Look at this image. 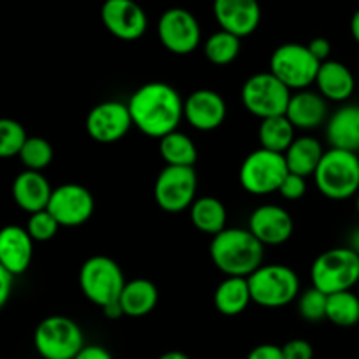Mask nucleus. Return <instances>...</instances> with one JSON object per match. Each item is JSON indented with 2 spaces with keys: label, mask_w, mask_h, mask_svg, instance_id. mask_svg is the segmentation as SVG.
I'll return each mask as SVG.
<instances>
[{
  "label": "nucleus",
  "mask_w": 359,
  "mask_h": 359,
  "mask_svg": "<svg viewBox=\"0 0 359 359\" xmlns=\"http://www.w3.org/2000/svg\"><path fill=\"white\" fill-rule=\"evenodd\" d=\"M248 230L263 245H280L291 238L294 223L286 209L276 203H265L252 210Z\"/></svg>",
  "instance_id": "obj_16"
},
{
  "label": "nucleus",
  "mask_w": 359,
  "mask_h": 359,
  "mask_svg": "<svg viewBox=\"0 0 359 359\" xmlns=\"http://www.w3.org/2000/svg\"><path fill=\"white\" fill-rule=\"evenodd\" d=\"M74 359H114L105 347L102 346H84L83 351Z\"/></svg>",
  "instance_id": "obj_41"
},
{
  "label": "nucleus",
  "mask_w": 359,
  "mask_h": 359,
  "mask_svg": "<svg viewBox=\"0 0 359 359\" xmlns=\"http://www.w3.org/2000/svg\"><path fill=\"white\" fill-rule=\"evenodd\" d=\"M53 188L42 172L23 170L13 182V198L21 210L28 214L46 210L51 200Z\"/></svg>",
  "instance_id": "obj_20"
},
{
  "label": "nucleus",
  "mask_w": 359,
  "mask_h": 359,
  "mask_svg": "<svg viewBox=\"0 0 359 359\" xmlns=\"http://www.w3.org/2000/svg\"><path fill=\"white\" fill-rule=\"evenodd\" d=\"M326 305H328V294L314 286L305 290L298 297V312L307 323H319L326 319Z\"/></svg>",
  "instance_id": "obj_34"
},
{
  "label": "nucleus",
  "mask_w": 359,
  "mask_h": 359,
  "mask_svg": "<svg viewBox=\"0 0 359 359\" xmlns=\"http://www.w3.org/2000/svg\"><path fill=\"white\" fill-rule=\"evenodd\" d=\"M326 319L340 328H351L359 323V297L353 291L328 294Z\"/></svg>",
  "instance_id": "obj_30"
},
{
  "label": "nucleus",
  "mask_w": 359,
  "mask_h": 359,
  "mask_svg": "<svg viewBox=\"0 0 359 359\" xmlns=\"http://www.w3.org/2000/svg\"><path fill=\"white\" fill-rule=\"evenodd\" d=\"M205 58L214 65H230L241 53V37L226 30H217L203 44Z\"/></svg>",
  "instance_id": "obj_31"
},
{
  "label": "nucleus",
  "mask_w": 359,
  "mask_h": 359,
  "mask_svg": "<svg viewBox=\"0 0 359 359\" xmlns=\"http://www.w3.org/2000/svg\"><path fill=\"white\" fill-rule=\"evenodd\" d=\"M326 139L335 149L359 153V105H342L330 116L326 121Z\"/></svg>",
  "instance_id": "obj_22"
},
{
  "label": "nucleus",
  "mask_w": 359,
  "mask_h": 359,
  "mask_svg": "<svg viewBox=\"0 0 359 359\" xmlns=\"http://www.w3.org/2000/svg\"><path fill=\"white\" fill-rule=\"evenodd\" d=\"M358 286H359V284H358Z\"/></svg>",
  "instance_id": "obj_47"
},
{
  "label": "nucleus",
  "mask_w": 359,
  "mask_h": 359,
  "mask_svg": "<svg viewBox=\"0 0 359 359\" xmlns=\"http://www.w3.org/2000/svg\"><path fill=\"white\" fill-rule=\"evenodd\" d=\"M309 49H311L312 55L319 60V62H328L330 53H332V44H330L328 39L325 37H316L309 42Z\"/></svg>",
  "instance_id": "obj_39"
},
{
  "label": "nucleus",
  "mask_w": 359,
  "mask_h": 359,
  "mask_svg": "<svg viewBox=\"0 0 359 359\" xmlns=\"http://www.w3.org/2000/svg\"><path fill=\"white\" fill-rule=\"evenodd\" d=\"M160 154L170 167H193L198 160L195 142L179 130L160 139Z\"/></svg>",
  "instance_id": "obj_29"
},
{
  "label": "nucleus",
  "mask_w": 359,
  "mask_h": 359,
  "mask_svg": "<svg viewBox=\"0 0 359 359\" xmlns=\"http://www.w3.org/2000/svg\"><path fill=\"white\" fill-rule=\"evenodd\" d=\"M214 18L221 30L237 37H248L256 32L262 21V7L258 0H214Z\"/></svg>",
  "instance_id": "obj_18"
},
{
  "label": "nucleus",
  "mask_w": 359,
  "mask_h": 359,
  "mask_svg": "<svg viewBox=\"0 0 359 359\" xmlns=\"http://www.w3.org/2000/svg\"><path fill=\"white\" fill-rule=\"evenodd\" d=\"M351 34H353L354 41H356L359 46V9L353 14V18H351Z\"/></svg>",
  "instance_id": "obj_43"
},
{
  "label": "nucleus",
  "mask_w": 359,
  "mask_h": 359,
  "mask_svg": "<svg viewBox=\"0 0 359 359\" xmlns=\"http://www.w3.org/2000/svg\"><path fill=\"white\" fill-rule=\"evenodd\" d=\"M321 62L311 53L309 46L298 42L280 44L270 56V72L286 84L291 91L309 90L316 84Z\"/></svg>",
  "instance_id": "obj_8"
},
{
  "label": "nucleus",
  "mask_w": 359,
  "mask_h": 359,
  "mask_svg": "<svg viewBox=\"0 0 359 359\" xmlns=\"http://www.w3.org/2000/svg\"><path fill=\"white\" fill-rule=\"evenodd\" d=\"M290 174L284 154L273 153L269 149L252 151L242 161L238 170V181L241 186L251 195H270L279 193L280 184L286 175Z\"/></svg>",
  "instance_id": "obj_9"
},
{
  "label": "nucleus",
  "mask_w": 359,
  "mask_h": 359,
  "mask_svg": "<svg viewBox=\"0 0 359 359\" xmlns=\"http://www.w3.org/2000/svg\"><path fill=\"white\" fill-rule=\"evenodd\" d=\"M245 359H284L283 347L276 344H262V346H256Z\"/></svg>",
  "instance_id": "obj_38"
},
{
  "label": "nucleus",
  "mask_w": 359,
  "mask_h": 359,
  "mask_svg": "<svg viewBox=\"0 0 359 359\" xmlns=\"http://www.w3.org/2000/svg\"><path fill=\"white\" fill-rule=\"evenodd\" d=\"M133 121L128 104L105 100L95 105L86 116V132L95 142L114 144L132 130Z\"/></svg>",
  "instance_id": "obj_13"
},
{
  "label": "nucleus",
  "mask_w": 359,
  "mask_h": 359,
  "mask_svg": "<svg viewBox=\"0 0 359 359\" xmlns=\"http://www.w3.org/2000/svg\"><path fill=\"white\" fill-rule=\"evenodd\" d=\"M28 140L27 132L23 125L9 118H4L0 121V156L14 158L20 156L25 142Z\"/></svg>",
  "instance_id": "obj_33"
},
{
  "label": "nucleus",
  "mask_w": 359,
  "mask_h": 359,
  "mask_svg": "<svg viewBox=\"0 0 359 359\" xmlns=\"http://www.w3.org/2000/svg\"><path fill=\"white\" fill-rule=\"evenodd\" d=\"M291 90L272 72H258L249 77L241 91L242 104L249 114L259 119L286 116Z\"/></svg>",
  "instance_id": "obj_10"
},
{
  "label": "nucleus",
  "mask_w": 359,
  "mask_h": 359,
  "mask_svg": "<svg viewBox=\"0 0 359 359\" xmlns=\"http://www.w3.org/2000/svg\"><path fill=\"white\" fill-rule=\"evenodd\" d=\"M286 118L294 128L314 130L328 121V104L319 91L302 90L291 95Z\"/></svg>",
  "instance_id": "obj_21"
},
{
  "label": "nucleus",
  "mask_w": 359,
  "mask_h": 359,
  "mask_svg": "<svg viewBox=\"0 0 359 359\" xmlns=\"http://www.w3.org/2000/svg\"><path fill=\"white\" fill-rule=\"evenodd\" d=\"M252 304L265 309H280L294 302L300 294L298 273L287 265H262L248 277Z\"/></svg>",
  "instance_id": "obj_4"
},
{
  "label": "nucleus",
  "mask_w": 359,
  "mask_h": 359,
  "mask_svg": "<svg viewBox=\"0 0 359 359\" xmlns=\"http://www.w3.org/2000/svg\"><path fill=\"white\" fill-rule=\"evenodd\" d=\"M158 359H191L188 356V354L181 353V351H168V353L161 354Z\"/></svg>",
  "instance_id": "obj_44"
},
{
  "label": "nucleus",
  "mask_w": 359,
  "mask_h": 359,
  "mask_svg": "<svg viewBox=\"0 0 359 359\" xmlns=\"http://www.w3.org/2000/svg\"><path fill=\"white\" fill-rule=\"evenodd\" d=\"M20 160L27 167V170L42 172L53 161L51 144L42 137H28L20 153Z\"/></svg>",
  "instance_id": "obj_32"
},
{
  "label": "nucleus",
  "mask_w": 359,
  "mask_h": 359,
  "mask_svg": "<svg viewBox=\"0 0 359 359\" xmlns=\"http://www.w3.org/2000/svg\"><path fill=\"white\" fill-rule=\"evenodd\" d=\"M284 359H314L311 342L304 339H293L283 346Z\"/></svg>",
  "instance_id": "obj_37"
},
{
  "label": "nucleus",
  "mask_w": 359,
  "mask_h": 359,
  "mask_svg": "<svg viewBox=\"0 0 359 359\" xmlns=\"http://www.w3.org/2000/svg\"><path fill=\"white\" fill-rule=\"evenodd\" d=\"M198 175L193 167H167L154 181V200L168 214H179L191 209L196 200Z\"/></svg>",
  "instance_id": "obj_11"
},
{
  "label": "nucleus",
  "mask_w": 359,
  "mask_h": 359,
  "mask_svg": "<svg viewBox=\"0 0 359 359\" xmlns=\"http://www.w3.org/2000/svg\"><path fill=\"white\" fill-rule=\"evenodd\" d=\"M102 311H104V316L107 319H119V318H123V316H125V312H123L119 300L114 302V304H109L107 307H104Z\"/></svg>",
  "instance_id": "obj_42"
},
{
  "label": "nucleus",
  "mask_w": 359,
  "mask_h": 359,
  "mask_svg": "<svg viewBox=\"0 0 359 359\" xmlns=\"http://www.w3.org/2000/svg\"><path fill=\"white\" fill-rule=\"evenodd\" d=\"M128 109L133 126L151 139H163L184 119V100L163 81H151L133 91Z\"/></svg>",
  "instance_id": "obj_1"
},
{
  "label": "nucleus",
  "mask_w": 359,
  "mask_h": 359,
  "mask_svg": "<svg viewBox=\"0 0 359 359\" xmlns=\"http://www.w3.org/2000/svg\"><path fill=\"white\" fill-rule=\"evenodd\" d=\"M189 219L198 231L216 237L226 230V207L216 196H202L196 198L189 209Z\"/></svg>",
  "instance_id": "obj_27"
},
{
  "label": "nucleus",
  "mask_w": 359,
  "mask_h": 359,
  "mask_svg": "<svg viewBox=\"0 0 359 359\" xmlns=\"http://www.w3.org/2000/svg\"><path fill=\"white\" fill-rule=\"evenodd\" d=\"M123 312L128 318H142L153 312L158 305V287L149 279L126 280L119 297Z\"/></svg>",
  "instance_id": "obj_26"
},
{
  "label": "nucleus",
  "mask_w": 359,
  "mask_h": 359,
  "mask_svg": "<svg viewBox=\"0 0 359 359\" xmlns=\"http://www.w3.org/2000/svg\"><path fill=\"white\" fill-rule=\"evenodd\" d=\"M58 230V221L55 219V216H53L48 209L41 210V212L30 214V217H28L27 231L30 233V237L34 238V242L51 241V238L56 237Z\"/></svg>",
  "instance_id": "obj_35"
},
{
  "label": "nucleus",
  "mask_w": 359,
  "mask_h": 359,
  "mask_svg": "<svg viewBox=\"0 0 359 359\" xmlns=\"http://www.w3.org/2000/svg\"><path fill=\"white\" fill-rule=\"evenodd\" d=\"M265 245L244 228H226L209 245V255L226 277H249L263 265Z\"/></svg>",
  "instance_id": "obj_2"
},
{
  "label": "nucleus",
  "mask_w": 359,
  "mask_h": 359,
  "mask_svg": "<svg viewBox=\"0 0 359 359\" xmlns=\"http://www.w3.org/2000/svg\"><path fill=\"white\" fill-rule=\"evenodd\" d=\"M294 126L291 125L286 116H276V118L262 119L258 128L259 146L263 149L273 151V153L284 154L294 142Z\"/></svg>",
  "instance_id": "obj_28"
},
{
  "label": "nucleus",
  "mask_w": 359,
  "mask_h": 359,
  "mask_svg": "<svg viewBox=\"0 0 359 359\" xmlns=\"http://www.w3.org/2000/svg\"><path fill=\"white\" fill-rule=\"evenodd\" d=\"M252 302L248 277H226L214 293V307L219 314L233 318L242 314Z\"/></svg>",
  "instance_id": "obj_25"
},
{
  "label": "nucleus",
  "mask_w": 359,
  "mask_h": 359,
  "mask_svg": "<svg viewBox=\"0 0 359 359\" xmlns=\"http://www.w3.org/2000/svg\"><path fill=\"white\" fill-rule=\"evenodd\" d=\"M158 37L174 55H189L198 48L202 30L195 14L182 7L167 9L158 20Z\"/></svg>",
  "instance_id": "obj_12"
},
{
  "label": "nucleus",
  "mask_w": 359,
  "mask_h": 359,
  "mask_svg": "<svg viewBox=\"0 0 359 359\" xmlns=\"http://www.w3.org/2000/svg\"><path fill=\"white\" fill-rule=\"evenodd\" d=\"M316 86L326 100L346 102L353 97L356 79H354V74L351 72L349 67L344 65L342 62L328 60L319 67Z\"/></svg>",
  "instance_id": "obj_23"
},
{
  "label": "nucleus",
  "mask_w": 359,
  "mask_h": 359,
  "mask_svg": "<svg viewBox=\"0 0 359 359\" xmlns=\"http://www.w3.org/2000/svg\"><path fill=\"white\" fill-rule=\"evenodd\" d=\"M126 279L118 263L109 256H91L79 270V286L84 297L97 307L119 300Z\"/></svg>",
  "instance_id": "obj_7"
},
{
  "label": "nucleus",
  "mask_w": 359,
  "mask_h": 359,
  "mask_svg": "<svg viewBox=\"0 0 359 359\" xmlns=\"http://www.w3.org/2000/svg\"><path fill=\"white\" fill-rule=\"evenodd\" d=\"M307 193V177H302L297 174H287L284 182L279 188V195L286 200H300Z\"/></svg>",
  "instance_id": "obj_36"
},
{
  "label": "nucleus",
  "mask_w": 359,
  "mask_h": 359,
  "mask_svg": "<svg viewBox=\"0 0 359 359\" xmlns=\"http://www.w3.org/2000/svg\"><path fill=\"white\" fill-rule=\"evenodd\" d=\"M226 102L214 90H196L184 98V119L200 132H212L226 119Z\"/></svg>",
  "instance_id": "obj_17"
},
{
  "label": "nucleus",
  "mask_w": 359,
  "mask_h": 359,
  "mask_svg": "<svg viewBox=\"0 0 359 359\" xmlns=\"http://www.w3.org/2000/svg\"><path fill=\"white\" fill-rule=\"evenodd\" d=\"M325 153L326 151L323 149V144L314 137H297L290 149L284 153L287 170L291 174L302 175V177H311L318 170Z\"/></svg>",
  "instance_id": "obj_24"
},
{
  "label": "nucleus",
  "mask_w": 359,
  "mask_h": 359,
  "mask_svg": "<svg viewBox=\"0 0 359 359\" xmlns=\"http://www.w3.org/2000/svg\"><path fill=\"white\" fill-rule=\"evenodd\" d=\"M100 16L109 34L121 41H137L147 30V16L135 0H105Z\"/></svg>",
  "instance_id": "obj_15"
},
{
  "label": "nucleus",
  "mask_w": 359,
  "mask_h": 359,
  "mask_svg": "<svg viewBox=\"0 0 359 359\" xmlns=\"http://www.w3.org/2000/svg\"><path fill=\"white\" fill-rule=\"evenodd\" d=\"M95 209L90 189L76 182H67L53 189L48 210L55 216L60 226L76 228L88 223Z\"/></svg>",
  "instance_id": "obj_14"
},
{
  "label": "nucleus",
  "mask_w": 359,
  "mask_h": 359,
  "mask_svg": "<svg viewBox=\"0 0 359 359\" xmlns=\"http://www.w3.org/2000/svg\"><path fill=\"white\" fill-rule=\"evenodd\" d=\"M34 256V238L27 228L9 224L0 233V269L7 270L14 277L28 270Z\"/></svg>",
  "instance_id": "obj_19"
},
{
  "label": "nucleus",
  "mask_w": 359,
  "mask_h": 359,
  "mask_svg": "<svg viewBox=\"0 0 359 359\" xmlns=\"http://www.w3.org/2000/svg\"><path fill=\"white\" fill-rule=\"evenodd\" d=\"M34 346L42 359H74L86 344L83 330L74 319L49 316L35 328Z\"/></svg>",
  "instance_id": "obj_6"
},
{
  "label": "nucleus",
  "mask_w": 359,
  "mask_h": 359,
  "mask_svg": "<svg viewBox=\"0 0 359 359\" xmlns=\"http://www.w3.org/2000/svg\"><path fill=\"white\" fill-rule=\"evenodd\" d=\"M312 286L325 294L353 291L359 284V255L351 248L321 252L311 266Z\"/></svg>",
  "instance_id": "obj_5"
},
{
  "label": "nucleus",
  "mask_w": 359,
  "mask_h": 359,
  "mask_svg": "<svg viewBox=\"0 0 359 359\" xmlns=\"http://www.w3.org/2000/svg\"><path fill=\"white\" fill-rule=\"evenodd\" d=\"M316 188L330 200H349L359 193V156L351 151L330 147L314 172Z\"/></svg>",
  "instance_id": "obj_3"
},
{
  "label": "nucleus",
  "mask_w": 359,
  "mask_h": 359,
  "mask_svg": "<svg viewBox=\"0 0 359 359\" xmlns=\"http://www.w3.org/2000/svg\"><path fill=\"white\" fill-rule=\"evenodd\" d=\"M356 210H358V214H359V193L356 195Z\"/></svg>",
  "instance_id": "obj_46"
},
{
  "label": "nucleus",
  "mask_w": 359,
  "mask_h": 359,
  "mask_svg": "<svg viewBox=\"0 0 359 359\" xmlns=\"http://www.w3.org/2000/svg\"><path fill=\"white\" fill-rule=\"evenodd\" d=\"M14 279L16 277L13 273L0 269V307H6V304L9 302V297L14 287Z\"/></svg>",
  "instance_id": "obj_40"
},
{
  "label": "nucleus",
  "mask_w": 359,
  "mask_h": 359,
  "mask_svg": "<svg viewBox=\"0 0 359 359\" xmlns=\"http://www.w3.org/2000/svg\"><path fill=\"white\" fill-rule=\"evenodd\" d=\"M349 248L353 249L356 255H359V228H356V230L351 233V238H349Z\"/></svg>",
  "instance_id": "obj_45"
}]
</instances>
